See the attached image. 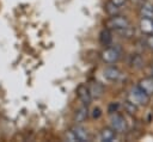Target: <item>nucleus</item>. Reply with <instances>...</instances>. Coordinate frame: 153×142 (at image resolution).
<instances>
[{
	"instance_id": "obj_1",
	"label": "nucleus",
	"mask_w": 153,
	"mask_h": 142,
	"mask_svg": "<svg viewBox=\"0 0 153 142\" xmlns=\"http://www.w3.org/2000/svg\"><path fill=\"white\" fill-rule=\"evenodd\" d=\"M149 97L151 95H148L139 86H135L130 89V92L128 94V100H130L131 103H134L137 106H145L149 103Z\"/></svg>"
},
{
	"instance_id": "obj_2",
	"label": "nucleus",
	"mask_w": 153,
	"mask_h": 142,
	"mask_svg": "<svg viewBox=\"0 0 153 142\" xmlns=\"http://www.w3.org/2000/svg\"><path fill=\"white\" fill-rule=\"evenodd\" d=\"M129 25H130L129 19L127 17H123V16H120V14L110 17L108 19V21H106V27L110 29V30H114V31H117L120 29L127 27Z\"/></svg>"
},
{
	"instance_id": "obj_3",
	"label": "nucleus",
	"mask_w": 153,
	"mask_h": 142,
	"mask_svg": "<svg viewBox=\"0 0 153 142\" xmlns=\"http://www.w3.org/2000/svg\"><path fill=\"white\" fill-rule=\"evenodd\" d=\"M100 56H102V60L105 63H116L121 57V53L117 48L110 47V48H105L102 51Z\"/></svg>"
},
{
	"instance_id": "obj_4",
	"label": "nucleus",
	"mask_w": 153,
	"mask_h": 142,
	"mask_svg": "<svg viewBox=\"0 0 153 142\" xmlns=\"http://www.w3.org/2000/svg\"><path fill=\"white\" fill-rule=\"evenodd\" d=\"M110 125L116 132H124L127 130V123L126 119L118 115V113H112L110 117Z\"/></svg>"
},
{
	"instance_id": "obj_5",
	"label": "nucleus",
	"mask_w": 153,
	"mask_h": 142,
	"mask_svg": "<svg viewBox=\"0 0 153 142\" xmlns=\"http://www.w3.org/2000/svg\"><path fill=\"white\" fill-rule=\"evenodd\" d=\"M76 93H78V97H79V99L81 100V103H82L84 105H90V103H91V100H92V97H91V94H90L88 86L81 84V85L78 87Z\"/></svg>"
},
{
	"instance_id": "obj_6",
	"label": "nucleus",
	"mask_w": 153,
	"mask_h": 142,
	"mask_svg": "<svg viewBox=\"0 0 153 142\" xmlns=\"http://www.w3.org/2000/svg\"><path fill=\"white\" fill-rule=\"evenodd\" d=\"M71 131L74 134V136H75V138H76L78 142H86V141L90 140L88 131H87L85 128L80 126V125H74V126L71 129Z\"/></svg>"
},
{
	"instance_id": "obj_7",
	"label": "nucleus",
	"mask_w": 153,
	"mask_h": 142,
	"mask_svg": "<svg viewBox=\"0 0 153 142\" xmlns=\"http://www.w3.org/2000/svg\"><path fill=\"white\" fill-rule=\"evenodd\" d=\"M104 78L109 81H117L121 78V70L116 67H108L104 69Z\"/></svg>"
},
{
	"instance_id": "obj_8",
	"label": "nucleus",
	"mask_w": 153,
	"mask_h": 142,
	"mask_svg": "<svg viewBox=\"0 0 153 142\" xmlns=\"http://www.w3.org/2000/svg\"><path fill=\"white\" fill-rule=\"evenodd\" d=\"M137 86L145 91L148 95H153V76L152 78H143L139 81Z\"/></svg>"
},
{
	"instance_id": "obj_9",
	"label": "nucleus",
	"mask_w": 153,
	"mask_h": 142,
	"mask_svg": "<svg viewBox=\"0 0 153 142\" xmlns=\"http://www.w3.org/2000/svg\"><path fill=\"white\" fill-rule=\"evenodd\" d=\"M140 29L143 33H153V18L141 17L140 19Z\"/></svg>"
},
{
	"instance_id": "obj_10",
	"label": "nucleus",
	"mask_w": 153,
	"mask_h": 142,
	"mask_svg": "<svg viewBox=\"0 0 153 142\" xmlns=\"http://www.w3.org/2000/svg\"><path fill=\"white\" fill-rule=\"evenodd\" d=\"M88 89H90V94H91V97L93 99L100 98L103 95V92H104V88L99 82H92L88 86Z\"/></svg>"
},
{
	"instance_id": "obj_11",
	"label": "nucleus",
	"mask_w": 153,
	"mask_h": 142,
	"mask_svg": "<svg viewBox=\"0 0 153 142\" xmlns=\"http://www.w3.org/2000/svg\"><path fill=\"white\" fill-rule=\"evenodd\" d=\"M116 138V131L112 128H104L100 131V140L104 142H112Z\"/></svg>"
},
{
	"instance_id": "obj_12",
	"label": "nucleus",
	"mask_w": 153,
	"mask_h": 142,
	"mask_svg": "<svg viewBox=\"0 0 153 142\" xmlns=\"http://www.w3.org/2000/svg\"><path fill=\"white\" fill-rule=\"evenodd\" d=\"M88 116V110H87V105H82L81 107H79L75 112L74 119L76 123H82Z\"/></svg>"
},
{
	"instance_id": "obj_13",
	"label": "nucleus",
	"mask_w": 153,
	"mask_h": 142,
	"mask_svg": "<svg viewBox=\"0 0 153 142\" xmlns=\"http://www.w3.org/2000/svg\"><path fill=\"white\" fill-rule=\"evenodd\" d=\"M99 41H100V43L103 45H109L111 43V41H112L111 30L108 29V27H105L104 30H102L100 33H99Z\"/></svg>"
},
{
	"instance_id": "obj_14",
	"label": "nucleus",
	"mask_w": 153,
	"mask_h": 142,
	"mask_svg": "<svg viewBox=\"0 0 153 142\" xmlns=\"http://www.w3.org/2000/svg\"><path fill=\"white\" fill-rule=\"evenodd\" d=\"M140 14H141V17L153 18V5L152 4H143L140 7Z\"/></svg>"
},
{
	"instance_id": "obj_15",
	"label": "nucleus",
	"mask_w": 153,
	"mask_h": 142,
	"mask_svg": "<svg viewBox=\"0 0 153 142\" xmlns=\"http://www.w3.org/2000/svg\"><path fill=\"white\" fill-rule=\"evenodd\" d=\"M120 8H121L120 6L115 5V4H114V2H111V1L106 2V5H105V11H106V13H108L110 17L118 14V13H120Z\"/></svg>"
},
{
	"instance_id": "obj_16",
	"label": "nucleus",
	"mask_w": 153,
	"mask_h": 142,
	"mask_svg": "<svg viewBox=\"0 0 153 142\" xmlns=\"http://www.w3.org/2000/svg\"><path fill=\"white\" fill-rule=\"evenodd\" d=\"M115 32H117V33H118V35H121L122 37L129 38V37H131V36L134 35L135 30L131 27V25H129V26H127V27H123V29H120V30H117V31H115Z\"/></svg>"
},
{
	"instance_id": "obj_17",
	"label": "nucleus",
	"mask_w": 153,
	"mask_h": 142,
	"mask_svg": "<svg viewBox=\"0 0 153 142\" xmlns=\"http://www.w3.org/2000/svg\"><path fill=\"white\" fill-rule=\"evenodd\" d=\"M130 64H131V67L133 68H136V69H139V68H141L142 66H143V60H142V57L140 56V55H133L131 56V58H130Z\"/></svg>"
},
{
	"instance_id": "obj_18",
	"label": "nucleus",
	"mask_w": 153,
	"mask_h": 142,
	"mask_svg": "<svg viewBox=\"0 0 153 142\" xmlns=\"http://www.w3.org/2000/svg\"><path fill=\"white\" fill-rule=\"evenodd\" d=\"M124 109H126L127 112H129L130 115H133V113L136 112V110H137V105H135V104L131 103L130 100H127V101L124 103Z\"/></svg>"
},
{
	"instance_id": "obj_19",
	"label": "nucleus",
	"mask_w": 153,
	"mask_h": 142,
	"mask_svg": "<svg viewBox=\"0 0 153 142\" xmlns=\"http://www.w3.org/2000/svg\"><path fill=\"white\" fill-rule=\"evenodd\" d=\"M146 44L149 49L153 50V33H148L146 37Z\"/></svg>"
},
{
	"instance_id": "obj_20",
	"label": "nucleus",
	"mask_w": 153,
	"mask_h": 142,
	"mask_svg": "<svg viewBox=\"0 0 153 142\" xmlns=\"http://www.w3.org/2000/svg\"><path fill=\"white\" fill-rule=\"evenodd\" d=\"M66 138L68 140V141H72V142H74V141H76V138H75V136H74V134L69 130L68 132H67V135H66Z\"/></svg>"
},
{
	"instance_id": "obj_21",
	"label": "nucleus",
	"mask_w": 153,
	"mask_h": 142,
	"mask_svg": "<svg viewBox=\"0 0 153 142\" xmlns=\"http://www.w3.org/2000/svg\"><path fill=\"white\" fill-rule=\"evenodd\" d=\"M100 115H102V112H100V109H98V107H97V109H94V110H93L92 117H93V118H98Z\"/></svg>"
},
{
	"instance_id": "obj_22",
	"label": "nucleus",
	"mask_w": 153,
	"mask_h": 142,
	"mask_svg": "<svg viewBox=\"0 0 153 142\" xmlns=\"http://www.w3.org/2000/svg\"><path fill=\"white\" fill-rule=\"evenodd\" d=\"M111 2H114L115 5H117V6H120V7H122L124 4H126V0H110Z\"/></svg>"
},
{
	"instance_id": "obj_23",
	"label": "nucleus",
	"mask_w": 153,
	"mask_h": 142,
	"mask_svg": "<svg viewBox=\"0 0 153 142\" xmlns=\"http://www.w3.org/2000/svg\"><path fill=\"white\" fill-rule=\"evenodd\" d=\"M117 106H118L117 104H116V105H115V104H111V105H110V107H109V112H115V111H116V109H117Z\"/></svg>"
},
{
	"instance_id": "obj_24",
	"label": "nucleus",
	"mask_w": 153,
	"mask_h": 142,
	"mask_svg": "<svg viewBox=\"0 0 153 142\" xmlns=\"http://www.w3.org/2000/svg\"><path fill=\"white\" fill-rule=\"evenodd\" d=\"M152 76H153V64H152Z\"/></svg>"
}]
</instances>
